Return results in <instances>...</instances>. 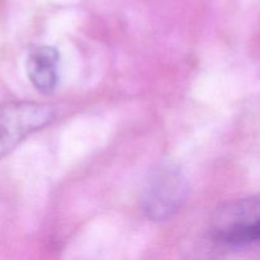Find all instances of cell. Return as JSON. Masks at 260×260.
Segmentation results:
<instances>
[{
  "instance_id": "6da1fadb",
  "label": "cell",
  "mask_w": 260,
  "mask_h": 260,
  "mask_svg": "<svg viewBox=\"0 0 260 260\" xmlns=\"http://www.w3.org/2000/svg\"><path fill=\"white\" fill-rule=\"evenodd\" d=\"M188 180L173 162H160L150 172L141 196V208L151 221H167L184 205L188 196Z\"/></svg>"
},
{
  "instance_id": "3957f363",
  "label": "cell",
  "mask_w": 260,
  "mask_h": 260,
  "mask_svg": "<svg viewBox=\"0 0 260 260\" xmlns=\"http://www.w3.org/2000/svg\"><path fill=\"white\" fill-rule=\"evenodd\" d=\"M57 112L50 104L36 102H8L0 104V159L25 137L48 126Z\"/></svg>"
},
{
  "instance_id": "277c9868",
  "label": "cell",
  "mask_w": 260,
  "mask_h": 260,
  "mask_svg": "<svg viewBox=\"0 0 260 260\" xmlns=\"http://www.w3.org/2000/svg\"><path fill=\"white\" fill-rule=\"evenodd\" d=\"M60 53L51 46H35L27 56V75L32 85L43 94H51L58 83Z\"/></svg>"
},
{
  "instance_id": "7a4b0ae2",
  "label": "cell",
  "mask_w": 260,
  "mask_h": 260,
  "mask_svg": "<svg viewBox=\"0 0 260 260\" xmlns=\"http://www.w3.org/2000/svg\"><path fill=\"white\" fill-rule=\"evenodd\" d=\"M210 235L222 245L260 244V193L231 201L216 210Z\"/></svg>"
}]
</instances>
